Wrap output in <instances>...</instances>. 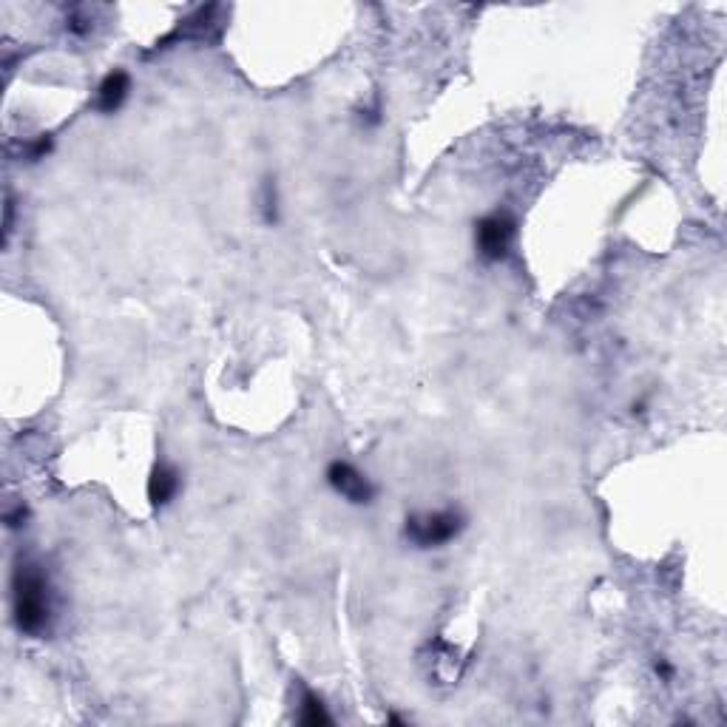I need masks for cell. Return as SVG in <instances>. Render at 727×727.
<instances>
[{
	"instance_id": "obj_1",
	"label": "cell",
	"mask_w": 727,
	"mask_h": 727,
	"mask_svg": "<svg viewBox=\"0 0 727 727\" xmlns=\"http://www.w3.org/2000/svg\"><path fill=\"white\" fill-rule=\"evenodd\" d=\"M12 611L15 625L29 637H40L52 622V588L46 574L32 563H23L12 580Z\"/></svg>"
},
{
	"instance_id": "obj_2",
	"label": "cell",
	"mask_w": 727,
	"mask_h": 727,
	"mask_svg": "<svg viewBox=\"0 0 727 727\" xmlns=\"http://www.w3.org/2000/svg\"><path fill=\"white\" fill-rule=\"evenodd\" d=\"M466 529V517L458 509H438L407 517L404 537L418 549H441L446 543L458 540Z\"/></svg>"
},
{
	"instance_id": "obj_3",
	"label": "cell",
	"mask_w": 727,
	"mask_h": 727,
	"mask_svg": "<svg viewBox=\"0 0 727 727\" xmlns=\"http://www.w3.org/2000/svg\"><path fill=\"white\" fill-rule=\"evenodd\" d=\"M517 239V222L512 213L506 211H495L480 216L475 222V248H478V256L483 262L495 265V262H503L509 253H512V245Z\"/></svg>"
},
{
	"instance_id": "obj_4",
	"label": "cell",
	"mask_w": 727,
	"mask_h": 727,
	"mask_svg": "<svg viewBox=\"0 0 727 727\" xmlns=\"http://www.w3.org/2000/svg\"><path fill=\"white\" fill-rule=\"evenodd\" d=\"M324 478L338 497H344L353 506H367L375 500V486L364 472H358L353 463L333 461L327 466Z\"/></svg>"
},
{
	"instance_id": "obj_5",
	"label": "cell",
	"mask_w": 727,
	"mask_h": 727,
	"mask_svg": "<svg viewBox=\"0 0 727 727\" xmlns=\"http://www.w3.org/2000/svg\"><path fill=\"white\" fill-rule=\"evenodd\" d=\"M179 489H182V475H179L177 466H171V463H154V469H151V475H148V503L154 506V509H165L168 503H174V497L179 495Z\"/></svg>"
},
{
	"instance_id": "obj_6",
	"label": "cell",
	"mask_w": 727,
	"mask_h": 727,
	"mask_svg": "<svg viewBox=\"0 0 727 727\" xmlns=\"http://www.w3.org/2000/svg\"><path fill=\"white\" fill-rule=\"evenodd\" d=\"M131 94V74L125 69H114L108 71L106 77L100 80L97 86V94H94V108L103 111V114H114L125 106Z\"/></svg>"
},
{
	"instance_id": "obj_7",
	"label": "cell",
	"mask_w": 727,
	"mask_h": 727,
	"mask_svg": "<svg viewBox=\"0 0 727 727\" xmlns=\"http://www.w3.org/2000/svg\"><path fill=\"white\" fill-rule=\"evenodd\" d=\"M299 719H302V725H310V727L330 725V722H333V716L327 713L324 702H321L316 693H310V691L302 696V713H299Z\"/></svg>"
},
{
	"instance_id": "obj_8",
	"label": "cell",
	"mask_w": 727,
	"mask_h": 727,
	"mask_svg": "<svg viewBox=\"0 0 727 727\" xmlns=\"http://www.w3.org/2000/svg\"><path fill=\"white\" fill-rule=\"evenodd\" d=\"M259 211H262V219L267 225L279 222V188H276V179H265L262 194H259Z\"/></svg>"
},
{
	"instance_id": "obj_9",
	"label": "cell",
	"mask_w": 727,
	"mask_h": 727,
	"mask_svg": "<svg viewBox=\"0 0 727 727\" xmlns=\"http://www.w3.org/2000/svg\"><path fill=\"white\" fill-rule=\"evenodd\" d=\"M49 151H52V137H49V134H40L37 140H32L29 145H26V157H29L32 162L43 160Z\"/></svg>"
},
{
	"instance_id": "obj_10",
	"label": "cell",
	"mask_w": 727,
	"mask_h": 727,
	"mask_svg": "<svg viewBox=\"0 0 727 727\" xmlns=\"http://www.w3.org/2000/svg\"><path fill=\"white\" fill-rule=\"evenodd\" d=\"M26 517H29V509H26L23 503H18L15 509L6 512V526H9V529H20V526H26Z\"/></svg>"
},
{
	"instance_id": "obj_11",
	"label": "cell",
	"mask_w": 727,
	"mask_h": 727,
	"mask_svg": "<svg viewBox=\"0 0 727 727\" xmlns=\"http://www.w3.org/2000/svg\"><path fill=\"white\" fill-rule=\"evenodd\" d=\"M657 676L659 679H665V682H668V679H674V668H671V662H668V659H659L657 662Z\"/></svg>"
}]
</instances>
